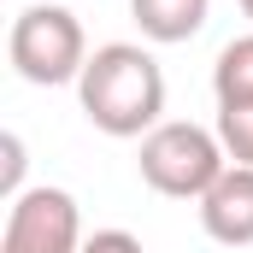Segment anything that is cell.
Wrapping results in <instances>:
<instances>
[{
    "label": "cell",
    "mask_w": 253,
    "mask_h": 253,
    "mask_svg": "<svg viewBox=\"0 0 253 253\" xmlns=\"http://www.w3.org/2000/svg\"><path fill=\"white\" fill-rule=\"evenodd\" d=\"M0 189H6V200L24 194V141H18L12 129L0 135Z\"/></svg>",
    "instance_id": "9c48e42d"
},
{
    "label": "cell",
    "mask_w": 253,
    "mask_h": 253,
    "mask_svg": "<svg viewBox=\"0 0 253 253\" xmlns=\"http://www.w3.org/2000/svg\"><path fill=\"white\" fill-rule=\"evenodd\" d=\"M77 100L100 135H118V141L147 135V129H159V112H165V71L135 42H106L83 65Z\"/></svg>",
    "instance_id": "6da1fadb"
},
{
    "label": "cell",
    "mask_w": 253,
    "mask_h": 253,
    "mask_svg": "<svg viewBox=\"0 0 253 253\" xmlns=\"http://www.w3.org/2000/svg\"><path fill=\"white\" fill-rule=\"evenodd\" d=\"M206 12L212 0H129V18L147 42L159 47H177V42H194L206 30Z\"/></svg>",
    "instance_id": "8992f818"
},
{
    "label": "cell",
    "mask_w": 253,
    "mask_h": 253,
    "mask_svg": "<svg viewBox=\"0 0 253 253\" xmlns=\"http://www.w3.org/2000/svg\"><path fill=\"white\" fill-rule=\"evenodd\" d=\"M242 12H248V18H253V0H242Z\"/></svg>",
    "instance_id": "8fae6325"
},
{
    "label": "cell",
    "mask_w": 253,
    "mask_h": 253,
    "mask_svg": "<svg viewBox=\"0 0 253 253\" xmlns=\"http://www.w3.org/2000/svg\"><path fill=\"white\" fill-rule=\"evenodd\" d=\"M6 59L24 83L36 88H59V83H77L83 65H88V36L77 24L71 6H24L6 30Z\"/></svg>",
    "instance_id": "3957f363"
},
{
    "label": "cell",
    "mask_w": 253,
    "mask_h": 253,
    "mask_svg": "<svg viewBox=\"0 0 253 253\" xmlns=\"http://www.w3.org/2000/svg\"><path fill=\"white\" fill-rule=\"evenodd\" d=\"M218 141L230 165H253V106H218Z\"/></svg>",
    "instance_id": "ba28073f"
},
{
    "label": "cell",
    "mask_w": 253,
    "mask_h": 253,
    "mask_svg": "<svg viewBox=\"0 0 253 253\" xmlns=\"http://www.w3.org/2000/svg\"><path fill=\"white\" fill-rule=\"evenodd\" d=\"M83 253H147L129 230H94L88 242H83Z\"/></svg>",
    "instance_id": "30bf717a"
},
{
    "label": "cell",
    "mask_w": 253,
    "mask_h": 253,
    "mask_svg": "<svg viewBox=\"0 0 253 253\" xmlns=\"http://www.w3.org/2000/svg\"><path fill=\"white\" fill-rule=\"evenodd\" d=\"M200 230L224 248H253V165H230L212 189L194 200Z\"/></svg>",
    "instance_id": "5b68a950"
},
{
    "label": "cell",
    "mask_w": 253,
    "mask_h": 253,
    "mask_svg": "<svg viewBox=\"0 0 253 253\" xmlns=\"http://www.w3.org/2000/svg\"><path fill=\"white\" fill-rule=\"evenodd\" d=\"M212 94L218 106H253V36L224 42V53L212 65Z\"/></svg>",
    "instance_id": "52a82bcc"
},
{
    "label": "cell",
    "mask_w": 253,
    "mask_h": 253,
    "mask_svg": "<svg viewBox=\"0 0 253 253\" xmlns=\"http://www.w3.org/2000/svg\"><path fill=\"white\" fill-rule=\"evenodd\" d=\"M83 218L77 200L65 189H24L6 206V230H0V253H83Z\"/></svg>",
    "instance_id": "277c9868"
},
{
    "label": "cell",
    "mask_w": 253,
    "mask_h": 253,
    "mask_svg": "<svg viewBox=\"0 0 253 253\" xmlns=\"http://www.w3.org/2000/svg\"><path fill=\"white\" fill-rule=\"evenodd\" d=\"M135 171L141 183L165 200H200L224 171H230V153L218 141V129L200 124H159L141 135V153H135Z\"/></svg>",
    "instance_id": "7a4b0ae2"
}]
</instances>
